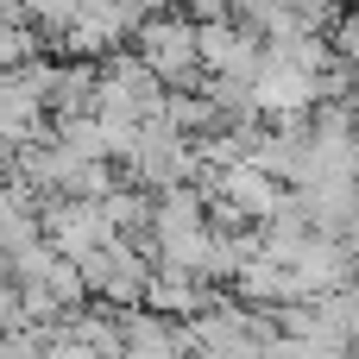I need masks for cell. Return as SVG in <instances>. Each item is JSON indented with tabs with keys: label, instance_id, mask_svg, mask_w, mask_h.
<instances>
[{
	"label": "cell",
	"instance_id": "1",
	"mask_svg": "<svg viewBox=\"0 0 359 359\" xmlns=\"http://www.w3.org/2000/svg\"><path fill=\"white\" fill-rule=\"evenodd\" d=\"M139 63L151 82H183L202 57H196V32L183 19H151L145 25V44H139Z\"/></svg>",
	"mask_w": 359,
	"mask_h": 359
}]
</instances>
